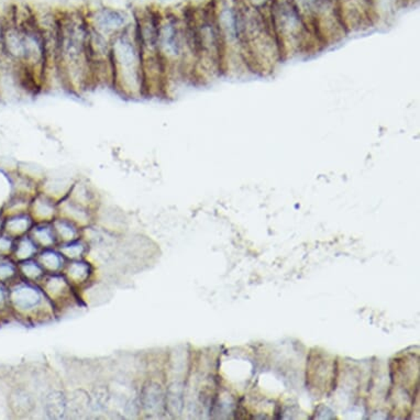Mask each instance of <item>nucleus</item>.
I'll use <instances>...</instances> for the list:
<instances>
[{
  "label": "nucleus",
  "mask_w": 420,
  "mask_h": 420,
  "mask_svg": "<svg viewBox=\"0 0 420 420\" xmlns=\"http://www.w3.org/2000/svg\"><path fill=\"white\" fill-rule=\"evenodd\" d=\"M89 30L85 9L61 10L57 67L62 85L73 93L95 86L88 53Z\"/></svg>",
  "instance_id": "obj_1"
},
{
  "label": "nucleus",
  "mask_w": 420,
  "mask_h": 420,
  "mask_svg": "<svg viewBox=\"0 0 420 420\" xmlns=\"http://www.w3.org/2000/svg\"><path fill=\"white\" fill-rule=\"evenodd\" d=\"M157 49L168 82L172 76L195 80L196 55L185 8L181 11L160 10Z\"/></svg>",
  "instance_id": "obj_2"
},
{
  "label": "nucleus",
  "mask_w": 420,
  "mask_h": 420,
  "mask_svg": "<svg viewBox=\"0 0 420 420\" xmlns=\"http://www.w3.org/2000/svg\"><path fill=\"white\" fill-rule=\"evenodd\" d=\"M242 20L247 71L262 76L272 74L284 59L272 28L268 8H256L242 0Z\"/></svg>",
  "instance_id": "obj_3"
},
{
  "label": "nucleus",
  "mask_w": 420,
  "mask_h": 420,
  "mask_svg": "<svg viewBox=\"0 0 420 420\" xmlns=\"http://www.w3.org/2000/svg\"><path fill=\"white\" fill-rule=\"evenodd\" d=\"M185 9L193 32L196 55L195 80H212L224 74V49L212 3L209 1L199 7H186Z\"/></svg>",
  "instance_id": "obj_4"
},
{
  "label": "nucleus",
  "mask_w": 420,
  "mask_h": 420,
  "mask_svg": "<svg viewBox=\"0 0 420 420\" xmlns=\"http://www.w3.org/2000/svg\"><path fill=\"white\" fill-rule=\"evenodd\" d=\"M111 62L113 88L126 99L145 97L143 59L134 20L111 39Z\"/></svg>",
  "instance_id": "obj_5"
},
{
  "label": "nucleus",
  "mask_w": 420,
  "mask_h": 420,
  "mask_svg": "<svg viewBox=\"0 0 420 420\" xmlns=\"http://www.w3.org/2000/svg\"><path fill=\"white\" fill-rule=\"evenodd\" d=\"M268 15L284 61L322 49L291 0H271Z\"/></svg>",
  "instance_id": "obj_6"
},
{
  "label": "nucleus",
  "mask_w": 420,
  "mask_h": 420,
  "mask_svg": "<svg viewBox=\"0 0 420 420\" xmlns=\"http://www.w3.org/2000/svg\"><path fill=\"white\" fill-rule=\"evenodd\" d=\"M224 49V73L247 71L243 49L242 0H210Z\"/></svg>",
  "instance_id": "obj_7"
},
{
  "label": "nucleus",
  "mask_w": 420,
  "mask_h": 420,
  "mask_svg": "<svg viewBox=\"0 0 420 420\" xmlns=\"http://www.w3.org/2000/svg\"><path fill=\"white\" fill-rule=\"evenodd\" d=\"M39 88L28 71L13 63L0 51V101H19L27 94L36 93Z\"/></svg>",
  "instance_id": "obj_8"
},
{
  "label": "nucleus",
  "mask_w": 420,
  "mask_h": 420,
  "mask_svg": "<svg viewBox=\"0 0 420 420\" xmlns=\"http://www.w3.org/2000/svg\"><path fill=\"white\" fill-rule=\"evenodd\" d=\"M85 11L89 27L109 39H113L133 22V11L114 6H96Z\"/></svg>",
  "instance_id": "obj_9"
},
{
  "label": "nucleus",
  "mask_w": 420,
  "mask_h": 420,
  "mask_svg": "<svg viewBox=\"0 0 420 420\" xmlns=\"http://www.w3.org/2000/svg\"><path fill=\"white\" fill-rule=\"evenodd\" d=\"M88 53L93 73L94 85L113 87V62H111V39L91 28L88 38Z\"/></svg>",
  "instance_id": "obj_10"
},
{
  "label": "nucleus",
  "mask_w": 420,
  "mask_h": 420,
  "mask_svg": "<svg viewBox=\"0 0 420 420\" xmlns=\"http://www.w3.org/2000/svg\"><path fill=\"white\" fill-rule=\"evenodd\" d=\"M30 205L34 214L44 220L55 216L59 209V203H57L53 197L50 196L49 194H36V196L31 198Z\"/></svg>",
  "instance_id": "obj_11"
},
{
  "label": "nucleus",
  "mask_w": 420,
  "mask_h": 420,
  "mask_svg": "<svg viewBox=\"0 0 420 420\" xmlns=\"http://www.w3.org/2000/svg\"><path fill=\"white\" fill-rule=\"evenodd\" d=\"M161 393L157 392V389L154 387H149L145 394V406L149 410H152L153 408L157 407V405L160 404Z\"/></svg>",
  "instance_id": "obj_12"
},
{
  "label": "nucleus",
  "mask_w": 420,
  "mask_h": 420,
  "mask_svg": "<svg viewBox=\"0 0 420 420\" xmlns=\"http://www.w3.org/2000/svg\"><path fill=\"white\" fill-rule=\"evenodd\" d=\"M70 274L76 280L85 279L87 275V266L82 263H74L70 268Z\"/></svg>",
  "instance_id": "obj_13"
},
{
  "label": "nucleus",
  "mask_w": 420,
  "mask_h": 420,
  "mask_svg": "<svg viewBox=\"0 0 420 420\" xmlns=\"http://www.w3.org/2000/svg\"><path fill=\"white\" fill-rule=\"evenodd\" d=\"M42 260H43V263L45 264V266H48V268H59V258H57V254H55V253H44L43 256H42Z\"/></svg>",
  "instance_id": "obj_14"
},
{
  "label": "nucleus",
  "mask_w": 420,
  "mask_h": 420,
  "mask_svg": "<svg viewBox=\"0 0 420 420\" xmlns=\"http://www.w3.org/2000/svg\"><path fill=\"white\" fill-rule=\"evenodd\" d=\"M64 252L70 256H78L82 252V247L80 245H72L70 249H64Z\"/></svg>",
  "instance_id": "obj_15"
},
{
  "label": "nucleus",
  "mask_w": 420,
  "mask_h": 420,
  "mask_svg": "<svg viewBox=\"0 0 420 420\" xmlns=\"http://www.w3.org/2000/svg\"><path fill=\"white\" fill-rule=\"evenodd\" d=\"M161 3H168V1H171V0H160Z\"/></svg>",
  "instance_id": "obj_16"
},
{
  "label": "nucleus",
  "mask_w": 420,
  "mask_h": 420,
  "mask_svg": "<svg viewBox=\"0 0 420 420\" xmlns=\"http://www.w3.org/2000/svg\"><path fill=\"white\" fill-rule=\"evenodd\" d=\"M372 1H373V0H372Z\"/></svg>",
  "instance_id": "obj_17"
}]
</instances>
